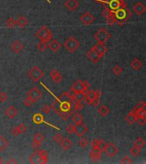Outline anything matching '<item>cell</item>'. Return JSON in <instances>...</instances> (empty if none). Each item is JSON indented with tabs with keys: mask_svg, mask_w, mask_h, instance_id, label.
<instances>
[{
	"mask_svg": "<svg viewBox=\"0 0 146 164\" xmlns=\"http://www.w3.org/2000/svg\"><path fill=\"white\" fill-rule=\"evenodd\" d=\"M63 139V136L62 135V134H60V133H56L55 134L54 136H53V140L55 141L56 143H60V141L62 140Z\"/></svg>",
	"mask_w": 146,
	"mask_h": 164,
	"instance_id": "48",
	"label": "cell"
},
{
	"mask_svg": "<svg viewBox=\"0 0 146 164\" xmlns=\"http://www.w3.org/2000/svg\"><path fill=\"white\" fill-rule=\"evenodd\" d=\"M17 113H18L17 109H16L14 106H9L7 109H5V111H4L5 115L9 119H10V120H13L17 115Z\"/></svg>",
	"mask_w": 146,
	"mask_h": 164,
	"instance_id": "18",
	"label": "cell"
},
{
	"mask_svg": "<svg viewBox=\"0 0 146 164\" xmlns=\"http://www.w3.org/2000/svg\"><path fill=\"white\" fill-rule=\"evenodd\" d=\"M96 2H97V3H102V4H106V3H107V0H95Z\"/></svg>",
	"mask_w": 146,
	"mask_h": 164,
	"instance_id": "57",
	"label": "cell"
},
{
	"mask_svg": "<svg viewBox=\"0 0 146 164\" xmlns=\"http://www.w3.org/2000/svg\"><path fill=\"white\" fill-rule=\"evenodd\" d=\"M40 158H39V162L38 163L40 164H45L48 163L49 159H48V156H44V155H39Z\"/></svg>",
	"mask_w": 146,
	"mask_h": 164,
	"instance_id": "46",
	"label": "cell"
},
{
	"mask_svg": "<svg viewBox=\"0 0 146 164\" xmlns=\"http://www.w3.org/2000/svg\"><path fill=\"white\" fill-rule=\"evenodd\" d=\"M104 145H105V143H104V140H102V139H93V141L91 142V147H99V148H101V149L103 150Z\"/></svg>",
	"mask_w": 146,
	"mask_h": 164,
	"instance_id": "30",
	"label": "cell"
},
{
	"mask_svg": "<svg viewBox=\"0 0 146 164\" xmlns=\"http://www.w3.org/2000/svg\"><path fill=\"white\" fill-rule=\"evenodd\" d=\"M33 121L36 125H40L45 121V117L41 113H36L33 115Z\"/></svg>",
	"mask_w": 146,
	"mask_h": 164,
	"instance_id": "24",
	"label": "cell"
},
{
	"mask_svg": "<svg viewBox=\"0 0 146 164\" xmlns=\"http://www.w3.org/2000/svg\"><path fill=\"white\" fill-rule=\"evenodd\" d=\"M70 99H71V98H70V95L69 94L68 91H64V92H62V93L59 96V97H58V100H59L60 102L71 101Z\"/></svg>",
	"mask_w": 146,
	"mask_h": 164,
	"instance_id": "34",
	"label": "cell"
},
{
	"mask_svg": "<svg viewBox=\"0 0 146 164\" xmlns=\"http://www.w3.org/2000/svg\"><path fill=\"white\" fill-rule=\"evenodd\" d=\"M145 145V141L144 140V139L143 138H138L136 140H135V142H134V146H136V147H138V148H139V149H142V148H144Z\"/></svg>",
	"mask_w": 146,
	"mask_h": 164,
	"instance_id": "35",
	"label": "cell"
},
{
	"mask_svg": "<svg viewBox=\"0 0 146 164\" xmlns=\"http://www.w3.org/2000/svg\"><path fill=\"white\" fill-rule=\"evenodd\" d=\"M86 56H87V57L91 60V62H94V63L98 62L102 59V56L98 54L93 48H91V50H89V51H87Z\"/></svg>",
	"mask_w": 146,
	"mask_h": 164,
	"instance_id": "12",
	"label": "cell"
},
{
	"mask_svg": "<svg viewBox=\"0 0 146 164\" xmlns=\"http://www.w3.org/2000/svg\"><path fill=\"white\" fill-rule=\"evenodd\" d=\"M87 131H88V128L83 122L76 123L74 125V133L80 138L83 137L87 132Z\"/></svg>",
	"mask_w": 146,
	"mask_h": 164,
	"instance_id": "8",
	"label": "cell"
},
{
	"mask_svg": "<svg viewBox=\"0 0 146 164\" xmlns=\"http://www.w3.org/2000/svg\"><path fill=\"white\" fill-rule=\"evenodd\" d=\"M41 146V144H38V143H35V142H32V147L35 150H38V148Z\"/></svg>",
	"mask_w": 146,
	"mask_h": 164,
	"instance_id": "54",
	"label": "cell"
},
{
	"mask_svg": "<svg viewBox=\"0 0 146 164\" xmlns=\"http://www.w3.org/2000/svg\"><path fill=\"white\" fill-rule=\"evenodd\" d=\"M81 138H82V137H81ZM79 145L80 146L81 148H83V149L86 148L87 145H88V140H87L86 138H82V139L79 141Z\"/></svg>",
	"mask_w": 146,
	"mask_h": 164,
	"instance_id": "41",
	"label": "cell"
},
{
	"mask_svg": "<svg viewBox=\"0 0 146 164\" xmlns=\"http://www.w3.org/2000/svg\"><path fill=\"white\" fill-rule=\"evenodd\" d=\"M72 104H73V109L74 111H80L81 109H83L84 108V105L83 104L81 103V101H78V100H75L73 101Z\"/></svg>",
	"mask_w": 146,
	"mask_h": 164,
	"instance_id": "36",
	"label": "cell"
},
{
	"mask_svg": "<svg viewBox=\"0 0 146 164\" xmlns=\"http://www.w3.org/2000/svg\"><path fill=\"white\" fill-rule=\"evenodd\" d=\"M66 131L69 134L72 135L74 133V125H72V124H69L67 128H66Z\"/></svg>",
	"mask_w": 146,
	"mask_h": 164,
	"instance_id": "49",
	"label": "cell"
},
{
	"mask_svg": "<svg viewBox=\"0 0 146 164\" xmlns=\"http://www.w3.org/2000/svg\"><path fill=\"white\" fill-rule=\"evenodd\" d=\"M92 48H93L98 54L100 55L102 57L106 54L107 51H108V49H107V47L105 46V44H104V43L97 42Z\"/></svg>",
	"mask_w": 146,
	"mask_h": 164,
	"instance_id": "13",
	"label": "cell"
},
{
	"mask_svg": "<svg viewBox=\"0 0 146 164\" xmlns=\"http://www.w3.org/2000/svg\"><path fill=\"white\" fill-rule=\"evenodd\" d=\"M80 45V42L73 36L68 38V39H66V41L64 42V47L70 53H74L79 49Z\"/></svg>",
	"mask_w": 146,
	"mask_h": 164,
	"instance_id": "2",
	"label": "cell"
},
{
	"mask_svg": "<svg viewBox=\"0 0 146 164\" xmlns=\"http://www.w3.org/2000/svg\"><path fill=\"white\" fill-rule=\"evenodd\" d=\"M99 103H100V99L99 98H94V99L91 100V105H93L95 108L98 106Z\"/></svg>",
	"mask_w": 146,
	"mask_h": 164,
	"instance_id": "51",
	"label": "cell"
},
{
	"mask_svg": "<svg viewBox=\"0 0 146 164\" xmlns=\"http://www.w3.org/2000/svg\"><path fill=\"white\" fill-rule=\"evenodd\" d=\"M71 89L76 93H86L88 90H86L84 87V84L83 81L81 80H78L73 83V86L71 87Z\"/></svg>",
	"mask_w": 146,
	"mask_h": 164,
	"instance_id": "11",
	"label": "cell"
},
{
	"mask_svg": "<svg viewBox=\"0 0 146 164\" xmlns=\"http://www.w3.org/2000/svg\"><path fill=\"white\" fill-rule=\"evenodd\" d=\"M27 128L25 124L20 123L18 126L15 127V128L12 129L11 132H12V134H13L14 136H17L19 134H21V133L25 132L27 131Z\"/></svg>",
	"mask_w": 146,
	"mask_h": 164,
	"instance_id": "20",
	"label": "cell"
},
{
	"mask_svg": "<svg viewBox=\"0 0 146 164\" xmlns=\"http://www.w3.org/2000/svg\"><path fill=\"white\" fill-rule=\"evenodd\" d=\"M72 120H73V122L76 124V123L82 122L83 121V117L78 111H75L73 114V115H72Z\"/></svg>",
	"mask_w": 146,
	"mask_h": 164,
	"instance_id": "31",
	"label": "cell"
},
{
	"mask_svg": "<svg viewBox=\"0 0 146 164\" xmlns=\"http://www.w3.org/2000/svg\"><path fill=\"white\" fill-rule=\"evenodd\" d=\"M121 164H132V160L128 156H124L123 158H121Z\"/></svg>",
	"mask_w": 146,
	"mask_h": 164,
	"instance_id": "45",
	"label": "cell"
},
{
	"mask_svg": "<svg viewBox=\"0 0 146 164\" xmlns=\"http://www.w3.org/2000/svg\"><path fill=\"white\" fill-rule=\"evenodd\" d=\"M102 152L103 150L99 147H91V151H90V156H91V160L94 163L98 162L101 157H102Z\"/></svg>",
	"mask_w": 146,
	"mask_h": 164,
	"instance_id": "9",
	"label": "cell"
},
{
	"mask_svg": "<svg viewBox=\"0 0 146 164\" xmlns=\"http://www.w3.org/2000/svg\"><path fill=\"white\" fill-rule=\"evenodd\" d=\"M27 23H28V21L24 16H20L18 19L16 21V25H17L20 27H25L27 25Z\"/></svg>",
	"mask_w": 146,
	"mask_h": 164,
	"instance_id": "27",
	"label": "cell"
},
{
	"mask_svg": "<svg viewBox=\"0 0 146 164\" xmlns=\"http://www.w3.org/2000/svg\"><path fill=\"white\" fill-rule=\"evenodd\" d=\"M134 115L137 116V118L139 117H145L146 116V110L145 108H134L132 109Z\"/></svg>",
	"mask_w": 146,
	"mask_h": 164,
	"instance_id": "25",
	"label": "cell"
},
{
	"mask_svg": "<svg viewBox=\"0 0 146 164\" xmlns=\"http://www.w3.org/2000/svg\"><path fill=\"white\" fill-rule=\"evenodd\" d=\"M27 76L34 82H37L38 80H40L44 76H45V73L37 66L33 67L28 72H27Z\"/></svg>",
	"mask_w": 146,
	"mask_h": 164,
	"instance_id": "3",
	"label": "cell"
},
{
	"mask_svg": "<svg viewBox=\"0 0 146 164\" xmlns=\"http://www.w3.org/2000/svg\"><path fill=\"white\" fill-rule=\"evenodd\" d=\"M110 109L106 106V105H102L99 109H98V114L102 116V117H106L109 114H110Z\"/></svg>",
	"mask_w": 146,
	"mask_h": 164,
	"instance_id": "29",
	"label": "cell"
},
{
	"mask_svg": "<svg viewBox=\"0 0 146 164\" xmlns=\"http://www.w3.org/2000/svg\"><path fill=\"white\" fill-rule=\"evenodd\" d=\"M72 111H70V112H66V113H63V112H58L57 113V115L62 119V120H64V121H66V120H68L69 118V116L72 115Z\"/></svg>",
	"mask_w": 146,
	"mask_h": 164,
	"instance_id": "40",
	"label": "cell"
},
{
	"mask_svg": "<svg viewBox=\"0 0 146 164\" xmlns=\"http://www.w3.org/2000/svg\"><path fill=\"white\" fill-rule=\"evenodd\" d=\"M45 140V136L41 133V132H38L36 133L34 136V139H33V142H35V143H38V144H41L43 141Z\"/></svg>",
	"mask_w": 146,
	"mask_h": 164,
	"instance_id": "33",
	"label": "cell"
},
{
	"mask_svg": "<svg viewBox=\"0 0 146 164\" xmlns=\"http://www.w3.org/2000/svg\"><path fill=\"white\" fill-rule=\"evenodd\" d=\"M103 150L106 153V155L109 157H114L117 154L119 150H118V147L115 145L114 144L110 143V144H105Z\"/></svg>",
	"mask_w": 146,
	"mask_h": 164,
	"instance_id": "7",
	"label": "cell"
},
{
	"mask_svg": "<svg viewBox=\"0 0 146 164\" xmlns=\"http://www.w3.org/2000/svg\"><path fill=\"white\" fill-rule=\"evenodd\" d=\"M7 146H8V140L2 135H0V152L4 151Z\"/></svg>",
	"mask_w": 146,
	"mask_h": 164,
	"instance_id": "32",
	"label": "cell"
},
{
	"mask_svg": "<svg viewBox=\"0 0 146 164\" xmlns=\"http://www.w3.org/2000/svg\"><path fill=\"white\" fill-rule=\"evenodd\" d=\"M135 108H146V104L145 101H140L137 104Z\"/></svg>",
	"mask_w": 146,
	"mask_h": 164,
	"instance_id": "52",
	"label": "cell"
},
{
	"mask_svg": "<svg viewBox=\"0 0 146 164\" xmlns=\"http://www.w3.org/2000/svg\"><path fill=\"white\" fill-rule=\"evenodd\" d=\"M130 154L132 156H138L140 153H141V149L136 147V146H133L130 149Z\"/></svg>",
	"mask_w": 146,
	"mask_h": 164,
	"instance_id": "37",
	"label": "cell"
},
{
	"mask_svg": "<svg viewBox=\"0 0 146 164\" xmlns=\"http://www.w3.org/2000/svg\"><path fill=\"white\" fill-rule=\"evenodd\" d=\"M42 112L44 113V114H45V115H48V114H50L51 113V108L48 105V104H45L43 107H42Z\"/></svg>",
	"mask_w": 146,
	"mask_h": 164,
	"instance_id": "47",
	"label": "cell"
},
{
	"mask_svg": "<svg viewBox=\"0 0 146 164\" xmlns=\"http://www.w3.org/2000/svg\"><path fill=\"white\" fill-rule=\"evenodd\" d=\"M106 4L108 5L107 10L114 11L121 8H126L127 4L124 0H107Z\"/></svg>",
	"mask_w": 146,
	"mask_h": 164,
	"instance_id": "5",
	"label": "cell"
},
{
	"mask_svg": "<svg viewBox=\"0 0 146 164\" xmlns=\"http://www.w3.org/2000/svg\"><path fill=\"white\" fill-rule=\"evenodd\" d=\"M50 76L56 84H60L62 80V75L56 69H52L50 72Z\"/></svg>",
	"mask_w": 146,
	"mask_h": 164,
	"instance_id": "17",
	"label": "cell"
},
{
	"mask_svg": "<svg viewBox=\"0 0 146 164\" xmlns=\"http://www.w3.org/2000/svg\"><path fill=\"white\" fill-rule=\"evenodd\" d=\"M125 121L127 122L128 124L130 125H132L134 123H136V121H137V116L134 115V113L132 112V110L125 117Z\"/></svg>",
	"mask_w": 146,
	"mask_h": 164,
	"instance_id": "26",
	"label": "cell"
},
{
	"mask_svg": "<svg viewBox=\"0 0 146 164\" xmlns=\"http://www.w3.org/2000/svg\"><path fill=\"white\" fill-rule=\"evenodd\" d=\"M39 158H40V156H39L38 150H36L34 154H32V155L29 156L28 161H29V163H34V164L38 163V162H39Z\"/></svg>",
	"mask_w": 146,
	"mask_h": 164,
	"instance_id": "28",
	"label": "cell"
},
{
	"mask_svg": "<svg viewBox=\"0 0 146 164\" xmlns=\"http://www.w3.org/2000/svg\"><path fill=\"white\" fill-rule=\"evenodd\" d=\"M136 122H137V123H138L140 126H145V125L146 124L145 117H139V118H137Z\"/></svg>",
	"mask_w": 146,
	"mask_h": 164,
	"instance_id": "50",
	"label": "cell"
},
{
	"mask_svg": "<svg viewBox=\"0 0 146 164\" xmlns=\"http://www.w3.org/2000/svg\"><path fill=\"white\" fill-rule=\"evenodd\" d=\"M82 102H83L85 104H86V105H91V99L88 98V97H86V96H85V97L83 98Z\"/></svg>",
	"mask_w": 146,
	"mask_h": 164,
	"instance_id": "53",
	"label": "cell"
},
{
	"mask_svg": "<svg viewBox=\"0 0 146 164\" xmlns=\"http://www.w3.org/2000/svg\"><path fill=\"white\" fill-rule=\"evenodd\" d=\"M48 48L54 53H56L60 49H61V43L57 40V39H52L49 45H48Z\"/></svg>",
	"mask_w": 146,
	"mask_h": 164,
	"instance_id": "19",
	"label": "cell"
},
{
	"mask_svg": "<svg viewBox=\"0 0 146 164\" xmlns=\"http://www.w3.org/2000/svg\"><path fill=\"white\" fill-rule=\"evenodd\" d=\"M34 104V103L31 99H29L27 97L23 100V105L26 106V107H31Z\"/></svg>",
	"mask_w": 146,
	"mask_h": 164,
	"instance_id": "43",
	"label": "cell"
},
{
	"mask_svg": "<svg viewBox=\"0 0 146 164\" xmlns=\"http://www.w3.org/2000/svg\"><path fill=\"white\" fill-rule=\"evenodd\" d=\"M71 108H72V102L71 101H64V102L59 103V112H63V113L70 112Z\"/></svg>",
	"mask_w": 146,
	"mask_h": 164,
	"instance_id": "15",
	"label": "cell"
},
{
	"mask_svg": "<svg viewBox=\"0 0 146 164\" xmlns=\"http://www.w3.org/2000/svg\"><path fill=\"white\" fill-rule=\"evenodd\" d=\"M10 49L12 50L13 52H15V53H16V54H19V53L23 50V45L21 44V41L16 40V41H14V42L11 44Z\"/></svg>",
	"mask_w": 146,
	"mask_h": 164,
	"instance_id": "21",
	"label": "cell"
},
{
	"mask_svg": "<svg viewBox=\"0 0 146 164\" xmlns=\"http://www.w3.org/2000/svg\"><path fill=\"white\" fill-rule=\"evenodd\" d=\"M36 35L37 38L40 39V41L45 42V43L50 42L51 39L52 37H53L52 32H51L47 27H45V26L41 27L39 28V30L37 32Z\"/></svg>",
	"mask_w": 146,
	"mask_h": 164,
	"instance_id": "1",
	"label": "cell"
},
{
	"mask_svg": "<svg viewBox=\"0 0 146 164\" xmlns=\"http://www.w3.org/2000/svg\"><path fill=\"white\" fill-rule=\"evenodd\" d=\"M113 72H114V73L115 75H120L121 73L123 72V69H122L121 67L116 65V66H114V67L113 68Z\"/></svg>",
	"mask_w": 146,
	"mask_h": 164,
	"instance_id": "42",
	"label": "cell"
},
{
	"mask_svg": "<svg viewBox=\"0 0 146 164\" xmlns=\"http://www.w3.org/2000/svg\"><path fill=\"white\" fill-rule=\"evenodd\" d=\"M59 144H60V146L62 147V149L64 151L69 150L70 149V147L73 145V143H72L68 138H64V137H63V139L60 141Z\"/></svg>",
	"mask_w": 146,
	"mask_h": 164,
	"instance_id": "22",
	"label": "cell"
},
{
	"mask_svg": "<svg viewBox=\"0 0 146 164\" xmlns=\"http://www.w3.org/2000/svg\"><path fill=\"white\" fill-rule=\"evenodd\" d=\"M80 21L85 26H90L94 21V16L89 11H86L80 16Z\"/></svg>",
	"mask_w": 146,
	"mask_h": 164,
	"instance_id": "10",
	"label": "cell"
},
{
	"mask_svg": "<svg viewBox=\"0 0 146 164\" xmlns=\"http://www.w3.org/2000/svg\"><path fill=\"white\" fill-rule=\"evenodd\" d=\"M37 48L38 49V51H39L40 52H44V51H45L46 49L48 48V45H47V44H46L45 42L40 41V42L37 45Z\"/></svg>",
	"mask_w": 146,
	"mask_h": 164,
	"instance_id": "38",
	"label": "cell"
},
{
	"mask_svg": "<svg viewBox=\"0 0 146 164\" xmlns=\"http://www.w3.org/2000/svg\"><path fill=\"white\" fill-rule=\"evenodd\" d=\"M83 84H84V87H85V89H86V90H88V88H89V86H90L89 82L86 81V80H85V81H83Z\"/></svg>",
	"mask_w": 146,
	"mask_h": 164,
	"instance_id": "55",
	"label": "cell"
},
{
	"mask_svg": "<svg viewBox=\"0 0 146 164\" xmlns=\"http://www.w3.org/2000/svg\"><path fill=\"white\" fill-rule=\"evenodd\" d=\"M8 99V95L4 91H0V103H4Z\"/></svg>",
	"mask_w": 146,
	"mask_h": 164,
	"instance_id": "44",
	"label": "cell"
},
{
	"mask_svg": "<svg viewBox=\"0 0 146 164\" xmlns=\"http://www.w3.org/2000/svg\"><path fill=\"white\" fill-rule=\"evenodd\" d=\"M146 10V6L141 2H138L133 6V11L138 16H143Z\"/></svg>",
	"mask_w": 146,
	"mask_h": 164,
	"instance_id": "14",
	"label": "cell"
},
{
	"mask_svg": "<svg viewBox=\"0 0 146 164\" xmlns=\"http://www.w3.org/2000/svg\"><path fill=\"white\" fill-rule=\"evenodd\" d=\"M27 97L29 99H31L34 103H36L37 101H38L43 97V92L37 87H33L27 91Z\"/></svg>",
	"mask_w": 146,
	"mask_h": 164,
	"instance_id": "6",
	"label": "cell"
},
{
	"mask_svg": "<svg viewBox=\"0 0 146 164\" xmlns=\"http://www.w3.org/2000/svg\"><path fill=\"white\" fill-rule=\"evenodd\" d=\"M1 163H3V159L0 156V164Z\"/></svg>",
	"mask_w": 146,
	"mask_h": 164,
	"instance_id": "58",
	"label": "cell"
},
{
	"mask_svg": "<svg viewBox=\"0 0 146 164\" xmlns=\"http://www.w3.org/2000/svg\"><path fill=\"white\" fill-rule=\"evenodd\" d=\"M18 162L16 161V160H15L14 158H10L9 161H7V163H17Z\"/></svg>",
	"mask_w": 146,
	"mask_h": 164,
	"instance_id": "56",
	"label": "cell"
},
{
	"mask_svg": "<svg viewBox=\"0 0 146 164\" xmlns=\"http://www.w3.org/2000/svg\"><path fill=\"white\" fill-rule=\"evenodd\" d=\"M110 38V33L106 28H101L94 34V38L97 40V42H100V43L105 44Z\"/></svg>",
	"mask_w": 146,
	"mask_h": 164,
	"instance_id": "4",
	"label": "cell"
},
{
	"mask_svg": "<svg viewBox=\"0 0 146 164\" xmlns=\"http://www.w3.org/2000/svg\"><path fill=\"white\" fill-rule=\"evenodd\" d=\"M131 67H132V69L138 71V70H139V69H142V67H143V62H142V61H141L140 59L135 58V59H133V60L132 61V62H131Z\"/></svg>",
	"mask_w": 146,
	"mask_h": 164,
	"instance_id": "23",
	"label": "cell"
},
{
	"mask_svg": "<svg viewBox=\"0 0 146 164\" xmlns=\"http://www.w3.org/2000/svg\"><path fill=\"white\" fill-rule=\"evenodd\" d=\"M6 26L9 28H14L16 27V20L13 17H10L6 21Z\"/></svg>",
	"mask_w": 146,
	"mask_h": 164,
	"instance_id": "39",
	"label": "cell"
},
{
	"mask_svg": "<svg viewBox=\"0 0 146 164\" xmlns=\"http://www.w3.org/2000/svg\"><path fill=\"white\" fill-rule=\"evenodd\" d=\"M80 5V3L78 0H66L64 3V6L71 12L74 11Z\"/></svg>",
	"mask_w": 146,
	"mask_h": 164,
	"instance_id": "16",
	"label": "cell"
}]
</instances>
